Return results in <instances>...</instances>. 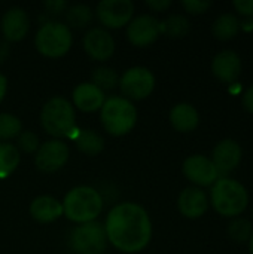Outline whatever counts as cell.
Instances as JSON below:
<instances>
[{
	"mask_svg": "<svg viewBox=\"0 0 253 254\" xmlns=\"http://www.w3.org/2000/svg\"><path fill=\"white\" fill-rule=\"evenodd\" d=\"M107 243L122 253H139L152 238V222L148 211L136 202L115 205L104 222Z\"/></svg>",
	"mask_w": 253,
	"mask_h": 254,
	"instance_id": "obj_1",
	"label": "cell"
},
{
	"mask_svg": "<svg viewBox=\"0 0 253 254\" xmlns=\"http://www.w3.org/2000/svg\"><path fill=\"white\" fill-rule=\"evenodd\" d=\"M63 204V216L78 225L95 222L103 211V196L91 186H76L67 192Z\"/></svg>",
	"mask_w": 253,
	"mask_h": 254,
	"instance_id": "obj_2",
	"label": "cell"
},
{
	"mask_svg": "<svg viewBox=\"0 0 253 254\" xmlns=\"http://www.w3.org/2000/svg\"><path fill=\"white\" fill-rule=\"evenodd\" d=\"M40 124L43 129L57 140L75 138L76 132L79 131L76 129V115L73 104L63 97H52L43 104L40 110Z\"/></svg>",
	"mask_w": 253,
	"mask_h": 254,
	"instance_id": "obj_3",
	"label": "cell"
},
{
	"mask_svg": "<svg viewBox=\"0 0 253 254\" xmlns=\"http://www.w3.org/2000/svg\"><path fill=\"white\" fill-rule=\"evenodd\" d=\"M210 201L213 208L219 214L225 217H234L246 210L249 195L246 188L240 182L228 177H221L212 186Z\"/></svg>",
	"mask_w": 253,
	"mask_h": 254,
	"instance_id": "obj_4",
	"label": "cell"
},
{
	"mask_svg": "<svg viewBox=\"0 0 253 254\" xmlns=\"http://www.w3.org/2000/svg\"><path fill=\"white\" fill-rule=\"evenodd\" d=\"M100 119L104 129L113 137H122L133 131L137 122V110L133 101L125 97L106 98L100 109Z\"/></svg>",
	"mask_w": 253,
	"mask_h": 254,
	"instance_id": "obj_5",
	"label": "cell"
},
{
	"mask_svg": "<svg viewBox=\"0 0 253 254\" xmlns=\"http://www.w3.org/2000/svg\"><path fill=\"white\" fill-rule=\"evenodd\" d=\"M73 43V36L67 24L60 21H48L40 25L36 33L34 45L39 54L48 58H60L66 55Z\"/></svg>",
	"mask_w": 253,
	"mask_h": 254,
	"instance_id": "obj_6",
	"label": "cell"
},
{
	"mask_svg": "<svg viewBox=\"0 0 253 254\" xmlns=\"http://www.w3.org/2000/svg\"><path fill=\"white\" fill-rule=\"evenodd\" d=\"M69 247L75 254H103L107 247L104 225L100 222L78 225L69 234Z\"/></svg>",
	"mask_w": 253,
	"mask_h": 254,
	"instance_id": "obj_7",
	"label": "cell"
},
{
	"mask_svg": "<svg viewBox=\"0 0 253 254\" xmlns=\"http://www.w3.org/2000/svg\"><path fill=\"white\" fill-rule=\"evenodd\" d=\"M118 86L127 100H143L152 94L155 88V76L149 68L136 65L124 71L119 77Z\"/></svg>",
	"mask_w": 253,
	"mask_h": 254,
	"instance_id": "obj_8",
	"label": "cell"
},
{
	"mask_svg": "<svg viewBox=\"0 0 253 254\" xmlns=\"http://www.w3.org/2000/svg\"><path fill=\"white\" fill-rule=\"evenodd\" d=\"M97 18L107 28H121L128 25L134 15L131 0H101L97 4Z\"/></svg>",
	"mask_w": 253,
	"mask_h": 254,
	"instance_id": "obj_9",
	"label": "cell"
},
{
	"mask_svg": "<svg viewBox=\"0 0 253 254\" xmlns=\"http://www.w3.org/2000/svg\"><path fill=\"white\" fill-rule=\"evenodd\" d=\"M69 159V147L63 140H48L42 143L34 153V164L43 173H55L61 170Z\"/></svg>",
	"mask_w": 253,
	"mask_h": 254,
	"instance_id": "obj_10",
	"label": "cell"
},
{
	"mask_svg": "<svg viewBox=\"0 0 253 254\" xmlns=\"http://www.w3.org/2000/svg\"><path fill=\"white\" fill-rule=\"evenodd\" d=\"M161 34L160 21L152 15H140L130 21L127 27V39L134 46H148Z\"/></svg>",
	"mask_w": 253,
	"mask_h": 254,
	"instance_id": "obj_11",
	"label": "cell"
},
{
	"mask_svg": "<svg viewBox=\"0 0 253 254\" xmlns=\"http://www.w3.org/2000/svg\"><path fill=\"white\" fill-rule=\"evenodd\" d=\"M183 174L198 186H210L219 179L212 159L204 155H192L186 158L183 162Z\"/></svg>",
	"mask_w": 253,
	"mask_h": 254,
	"instance_id": "obj_12",
	"label": "cell"
},
{
	"mask_svg": "<svg viewBox=\"0 0 253 254\" xmlns=\"http://www.w3.org/2000/svg\"><path fill=\"white\" fill-rule=\"evenodd\" d=\"M86 55L95 61H106L115 52V40L112 34L104 28L89 30L82 40Z\"/></svg>",
	"mask_w": 253,
	"mask_h": 254,
	"instance_id": "obj_13",
	"label": "cell"
},
{
	"mask_svg": "<svg viewBox=\"0 0 253 254\" xmlns=\"http://www.w3.org/2000/svg\"><path fill=\"white\" fill-rule=\"evenodd\" d=\"M240 159H242V149L239 143L231 138L219 141L213 149L212 162L219 174V179L227 177V174L240 164Z\"/></svg>",
	"mask_w": 253,
	"mask_h": 254,
	"instance_id": "obj_14",
	"label": "cell"
},
{
	"mask_svg": "<svg viewBox=\"0 0 253 254\" xmlns=\"http://www.w3.org/2000/svg\"><path fill=\"white\" fill-rule=\"evenodd\" d=\"M0 30L7 43L22 40L30 30V19L27 12L22 7L7 9L1 18Z\"/></svg>",
	"mask_w": 253,
	"mask_h": 254,
	"instance_id": "obj_15",
	"label": "cell"
},
{
	"mask_svg": "<svg viewBox=\"0 0 253 254\" xmlns=\"http://www.w3.org/2000/svg\"><path fill=\"white\" fill-rule=\"evenodd\" d=\"M72 98H73L75 107H78L79 110L85 113H92V112L100 110L106 101L104 92L91 82L79 83L73 89Z\"/></svg>",
	"mask_w": 253,
	"mask_h": 254,
	"instance_id": "obj_16",
	"label": "cell"
},
{
	"mask_svg": "<svg viewBox=\"0 0 253 254\" xmlns=\"http://www.w3.org/2000/svg\"><path fill=\"white\" fill-rule=\"evenodd\" d=\"M179 211L188 219L201 217L209 208V199L200 188H186L180 192L177 199Z\"/></svg>",
	"mask_w": 253,
	"mask_h": 254,
	"instance_id": "obj_17",
	"label": "cell"
},
{
	"mask_svg": "<svg viewBox=\"0 0 253 254\" xmlns=\"http://www.w3.org/2000/svg\"><path fill=\"white\" fill-rule=\"evenodd\" d=\"M242 70V61L237 52L234 51H221L215 55L212 61L213 74L222 82H234Z\"/></svg>",
	"mask_w": 253,
	"mask_h": 254,
	"instance_id": "obj_18",
	"label": "cell"
},
{
	"mask_svg": "<svg viewBox=\"0 0 253 254\" xmlns=\"http://www.w3.org/2000/svg\"><path fill=\"white\" fill-rule=\"evenodd\" d=\"M30 214L39 223H52L63 216V204L52 196L43 195L33 199Z\"/></svg>",
	"mask_w": 253,
	"mask_h": 254,
	"instance_id": "obj_19",
	"label": "cell"
},
{
	"mask_svg": "<svg viewBox=\"0 0 253 254\" xmlns=\"http://www.w3.org/2000/svg\"><path fill=\"white\" fill-rule=\"evenodd\" d=\"M200 115L189 103H179L170 110V124L179 132H191L198 127Z\"/></svg>",
	"mask_w": 253,
	"mask_h": 254,
	"instance_id": "obj_20",
	"label": "cell"
},
{
	"mask_svg": "<svg viewBox=\"0 0 253 254\" xmlns=\"http://www.w3.org/2000/svg\"><path fill=\"white\" fill-rule=\"evenodd\" d=\"M73 140L78 150L88 156H97L104 149V138L94 129H81Z\"/></svg>",
	"mask_w": 253,
	"mask_h": 254,
	"instance_id": "obj_21",
	"label": "cell"
},
{
	"mask_svg": "<svg viewBox=\"0 0 253 254\" xmlns=\"http://www.w3.org/2000/svg\"><path fill=\"white\" fill-rule=\"evenodd\" d=\"M212 30L219 40H230L237 36L240 30V21L234 13H222L213 22Z\"/></svg>",
	"mask_w": 253,
	"mask_h": 254,
	"instance_id": "obj_22",
	"label": "cell"
},
{
	"mask_svg": "<svg viewBox=\"0 0 253 254\" xmlns=\"http://www.w3.org/2000/svg\"><path fill=\"white\" fill-rule=\"evenodd\" d=\"M21 155L12 143H0V179L9 177L19 165Z\"/></svg>",
	"mask_w": 253,
	"mask_h": 254,
	"instance_id": "obj_23",
	"label": "cell"
},
{
	"mask_svg": "<svg viewBox=\"0 0 253 254\" xmlns=\"http://www.w3.org/2000/svg\"><path fill=\"white\" fill-rule=\"evenodd\" d=\"M92 19L94 12L86 4H73L66 10V21L69 24V28H85L92 22Z\"/></svg>",
	"mask_w": 253,
	"mask_h": 254,
	"instance_id": "obj_24",
	"label": "cell"
},
{
	"mask_svg": "<svg viewBox=\"0 0 253 254\" xmlns=\"http://www.w3.org/2000/svg\"><path fill=\"white\" fill-rule=\"evenodd\" d=\"M160 25H161V33L170 37H183L189 31V21L186 19V16L179 13L170 15L167 19L160 22Z\"/></svg>",
	"mask_w": 253,
	"mask_h": 254,
	"instance_id": "obj_25",
	"label": "cell"
},
{
	"mask_svg": "<svg viewBox=\"0 0 253 254\" xmlns=\"http://www.w3.org/2000/svg\"><path fill=\"white\" fill-rule=\"evenodd\" d=\"M21 132L22 124L18 116L12 113H0V143H7Z\"/></svg>",
	"mask_w": 253,
	"mask_h": 254,
	"instance_id": "obj_26",
	"label": "cell"
},
{
	"mask_svg": "<svg viewBox=\"0 0 253 254\" xmlns=\"http://www.w3.org/2000/svg\"><path fill=\"white\" fill-rule=\"evenodd\" d=\"M97 88L104 91H112L119 85V76L116 70L110 67H98L92 71V82Z\"/></svg>",
	"mask_w": 253,
	"mask_h": 254,
	"instance_id": "obj_27",
	"label": "cell"
},
{
	"mask_svg": "<svg viewBox=\"0 0 253 254\" xmlns=\"http://www.w3.org/2000/svg\"><path fill=\"white\" fill-rule=\"evenodd\" d=\"M228 234L236 241H246L252 237V225L246 219H236L228 226Z\"/></svg>",
	"mask_w": 253,
	"mask_h": 254,
	"instance_id": "obj_28",
	"label": "cell"
},
{
	"mask_svg": "<svg viewBox=\"0 0 253 254\" xmlns=\"http://www.w3.org/2000/svg\"><path fill=\"white\" fill-rule=\"evenodd\" d=\"M39 146V137L33 131H22L18 135V150H22L27 155H34Z\"/></svg>",
	"mask_w": 253,
	"mask_h": 254,
	"instance_id": "obj_29",
	"label": "cell"
},
{
	"mask_svg": "<svg viewBox=\"0 0 253 254\" xmlns=\"http://www.w3.org/2000/svg\"><path fill=\"white\" fill-rule=\"evenodd\" d=\"M182 6L189 13H203L212 6V1L210 0H183Z\"/></svg>",
	"mask_w": 253,
	"mask_h": 254,
	"instance_id": "obj_30",
	"label": "cell"
},
{
	"mask_svg": "<svg viewBox=\"0 0 253 254\" xmlns=\"http://www.w3.org/2000/svg\"><path fill=\"white\" fill-rule=\"evenodd\" d=\"M45 9L49 12V13H54V15H58V13H63L67 10L69 4L66 0H48L43 3Z\"/></svg>",
	"mask_w": 253,
	"mask_h": 254,
	"instance_id": "obj_31",
	"label": "cell"
},
{
	"mask_svg": "<svg viewBox=\"0 0 253 254\" xmlns=\"http://www.w3.org/2000/svg\"><path fill=\"white\" fill-rule=\"evenodd\" d=\"M234 7L246 15V16H253V0H234Z\"/></svg>",
	"mask_w": 253,
	"mask_h": 254,
	"instance_id": "obj_32",
	"label": "cell"
},
{
	"mask_svg": "<svg viewBox=\"0 0 253 254\" xmlns=\"http://www.w3.org/2000/svg\"><path fill=\"white\" fill-rule=\"evenodd\" d=\"M145 4L152 9V10H157V12H163L166 10L167 7H170L171 1L170 0H146Z\"/></svg>",
	"mask_w": 253,
	"mask_h": 254,
	"instance_id": "obj_33",
	"label": "cell"
},
{
	"mask_svg": "<svg viewBox=\"0 0 253 254\" xmlns=\"http://www.w3.org/2000/svg\"><path fill=\"white\" fill-rule=\"evenodd\" d=\"M243 106H245L246 110L253 113V85L246 89V92L243 95Z\"/></svg>",
	"mask_w": 253,
	"mask_h": 254,
	"instance_id": "obj_34",
	"label": "cell"
},
{
	"mask_svg": "<svg viewBox=\"0 0 253 254\" xmlns=\"http://www.w3.org/2000/svg\"><path fill=\"white\" fill-rule=\"evenodd\" d=\"M10 49H9V43L6 40H0V64L6 61V58L9 57Z\"/></svg>",
	"mask_w": 253,
	"mask_h": 254,
	"instance_id": "obj_35",
	"label": "cell"
},
{
	"mask_svg": "<svg viewBox=\"0 0 253 254\" xmlns=\"http://www.w3.org/2000/svg\"><path fill=\"white\" fill-rule=\"evenodd\" d=\"M6 91H7V79L0 73V103L3 101L6 95Z\"/></svg>",
	"mask_w": 253,
	"mask_h": 254,
	"instance_id": "obj_36",
	"label": "cell"
},
{
	"mask_svg": "<svg viewBox=\"0 0 253 254\" xmlns=\"http://www.w3.org/2000/svg\"><path fill=\"white\" fill-rule=\"evenodd\" d=\"M249 250H251V254H253V234L251 237V241H249Z\"/></svg>",
	"mask_w": 253,
	"mask_h": 254,
	"instance_id": "obj_37",
	"label": "cell"
}]
</instances>
